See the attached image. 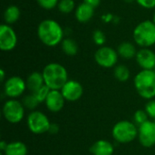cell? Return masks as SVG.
I'll return each mask as SVG.
<instances>
[{
    "label": "cell",
    "instance_id": "cell-16",
    "mask_svg": "<svg viewBox=\"0 0 155 155\" xmlns=\"http://www.w3.org/2000/svg\"><path fill=\"white\" fill-rule=\"evenodd\" d=\"M74 15L79 23H87L93 18L94 15V8L83 2L76 7Z\"/></svg>",
    "mask_w": 155,
    "mask_h": 155
},
{
    "label": "cell",
    "instance_id": "cell-10",
    "mask_svg": "<svg viewBox=\"0 0 155 155\" xmlns=\"http://www.w3.org/2000/svg\"><path fill=\"white\" fill-rule=\"evenodd\" d=\"M17 45V35L15 30L7 24L0 25V49L9 52L15 49Z\"/></svg>",
    "mask_w": 155,
    "mask_h": 155
},
{
    "label": "cell",
    "instance_id": "cell-32",
    "mask_svg": "<svg viewBox=\"0 0 155 155\" xmlns=\"http://www.w3.org/2000/svg\"><path fill=\"white\" fill-rule=\"evenodd\" d=\"M59 132V125L56 124H51L48 133L50 134H56Z\"/></svg>",
    "mask_w": 155,
    "mask_h": 155
},
{
    "label": "cell",
    "instance_id": "cell-3",
    "mask_svg": "<svg viewBox=\"0 0 155 155\" xmlns=\"http://www.w3.org/2000/svg\"><path fill=\"white\" fill-rule=\"evenodd\" d=\"M137 94L143 99L152 100L155 97V71L142 70L134 79Z\"/></svg>",
    "mask_w": 155,
    "mask_h": 155
},
{
    "label": "cell",
    "instance_id": "cell-17",
    "mask_svg": "<svg viewBox=\"0 0 155 155\" xmlns=\"http://www.w3.org/2000/svg\"><path fill=\"white\" fill-rule=\"evenodd\" d=\"M25 83H26V88L31 93L36 92L38 89H40L42 86L45 85L43 74L39 72H33L27 76Z\"/></svg>",
    "mask_w": 155,
    "mask_h": 155
},
{
    "label": "cell",
    "instance_id": "cell-2",
    "mask_svg": "<svg viewBox=\"0 0 155 155\" xmlns=\"http://www.w3.org/2000/svg\"><path fill=\"white\" fill-rule=\"evenodd\" d=\"M45 84L51 90H61L68 81L66 68L58 63H50L43 69Z\"/></svg>",
    "mask_w": 155,
    "mask_h": 155
},
{
    "label": "cell",
    "instance_id": "cell-29",
    "mask_svg": "<svg viewBox=\"0 0 155 155\" xmlns=\"http://www.w3.org/2000/svg\"><path fill=\"white\" fill-rule=\"evenodd\" d=\"M145 112L147 113L149 118L155 120V100H148L147 104H145V108H144Z\"/></svg>",
    "mask_w": 155,
    "mask_h": 155
},
{
    "label": "cell",
    "instance_id": "cell-26",
    "mask_svg": "<svg viewBox=\"0 0 155 155\" xmlns=\"http://www.w3.org/2000/svg\"><path fill=\"white\" fill-rule=\"evenodd\" d=\"M50 91H51V89H50L48 86H46V85L45 84V85L42 86L40 89H38L36 92L32 93V94H35V96L36 97V99L38 100V102L41 104V103H45V100H46V98H47V96H48Z\"/></svg>",
    "mask_w": 155,
    "mask_h": 155
},
{
    "label": "cell",
    "instance_id": "cell-7",
    "mask_svg": "<svg viewBox=\"0 0 155 155\" xmlns=\"http://www.w3.org/2000/svg\"><path fill=\"white\" fill-rule=\"evenodd\" d=\"M2 114L4 118L10 124L20 123L25 116V106L22 102L16 99L7 100L2 109Z\"/></svg>",
    "mask_w": 155,
    "mask_h": 155
},
{
    "label": "cell",
    "instance_id": "cell-11",
    "mask_svg": "<svg viewBox=\"0 0 155 155\" xmlns=\"http://www.w3.org/2000/svg\"><path fill=\"white\" fill-rule=\"evenodd\" d=\"M138 139L140 143L145 148L155 145V123L148 120L138 127Z\"/></svg>",
    "mask_w": 155,
    "mask_h": 155
},
{
    "label": "cell",
    "instance_id": "cell-14",
    "mask_svg": "<svg viewBox=\"0 0 155 155\" xmlns=\"http://www.w3.org/2000/svg\"><path fill=\"white\" fill-rule=\"evenodd\" d=\"M65 99L60 90H51L45 104L46 108L52 113L60 112L64 106Z\"/></svg>",
    "mask_w": 155,
    "mask_h": 155
},
{
    "label": "cell",
    "instance_id": "cell-35",
    "mask_svg": "<svg viewBox=\"0 0 155 155\" xmlns=\"http://www.w3.org/2000/svg\"><path fill=\"white\" fill-rule=\"evenodd\" d=\"M5 71H4V69H1L0 70V80H1V82H5Z\"/></svg>",
    "mask_w": 155,
    "mask_h": 155
},
{
    "label": "cell",
    "instance_id": "cell-27",
    "mask_svg": "<svg viewBox=\"0 0 155 155\" xmlns=\"http://www.w3.org/2000/svg\"><path fill=\"white\" fill-rule=\"evenodd\" d=\"M93 39H94V42L97 45H100V46H104V45L106 41L105 35L101 30H95L93 33Z\"/></svg>",
    "mask_w": 155,
    "mask_h": 155
},
{
    "label": "cell",
    "instance_id": "cell-21",
    "mask_svg": "<svg viewBox=\"0 0 155 155\" xmlns=\"http://www.w3.org/2000/svg\"><path fill=\"white\" fill-rule=\"evenodd\" d=\"M61 47L63 52L69 55V56H74L78 53V45L75 42V40L72 38H65L62 41L61 43Z\"/></svg>",
    "mask_w": 155,
    "mask_h": 155
},
{
    "label": "cell",
    "instance_id": "cell-12",
    "mask_svg": "<svg viewBox=\"0 0 155 155\" xmlns=\"http://www.w3.org/2000/svg\"><path fill=\"white\" fill-rule=\"evenodd\" d=\"M60 91L65 101L68 102L78 101L84 94V88L82 84L75 80H68Z\"/></svg>",
    "mask_w": 155,
    "mask_h": 155
},
{
    "label": "cell",
    "instance_id": "cell-33",
    "mask_svg": "<svg viewBox=\"0 0 155 155\" xmlns=\"http://www.w3.org/2000/svg\"><path fill=\"white\" fill-rule=\"evenodd\" d=\"M7 144H8V143H7L5 141H2V142L0 143V151H1V153H3V152L5 150Z\"/></svg>",
    "mask_w": 155,
    "mask_h": 155
},
{
    "label": "cell",
    "instance_id": "cell-18",
    "mask_svg": "<svg viewBox=\"0 0 155 155\" xmlns=\"http://www.w3.org/2000/svg\"><path fill=\"white\" fill-rule=\"evenodd\" d=\"M27 153L28 149L26 145L20 141L8 143L5 150L2 153L3 155H27Z\"/></svg>",
    "mask_w": 155,
    "mask_h": 155
},
{
    "label": "cell",
    "instance_id": "cell-5",
    "mask_svg": "<svg viewBox=\"0 0 155 155\" xmlns=\"http://www.w3.org/2000/svg\"><path fill=\"white\" fill-rule=\"evenodd\" d=\"M112 135L114 141L119 143H129L138 138V127L133 122L120 121L114 125Z\"/></svg>",
    "mask_w": 155,
    "mask_h": 155
},
{
    "label": "cell",
    "instance_id": "cell-39",
    "mask_svg": "<svg viewBox=\"0 0 155 155\" xmlns=\"http://www.w3.org/2000/svg\"><path fill=\"white\" fill-rule=\"evenodd\" d=\"M154 71H155V70H154Z\"/></svg>",
    "mask_w": 155,
    "mask_h": 155
},
{
    "label": "cell",
    "instance_id": "cell-15",
    "mask_svg": "<svg viewBox=\"0 0 155 155\" xmlns=\"http://www.w3.org/2000/svg\"><path fill=\"white\" fill-rule=\"evenodd\" d=\"M90 152L93 155H113L114 147L107 140H98L90 147Z\"/></svg>",
    "mask_w": 155,
    "mask_h": 155
},
{
    "label": "cell",
    "instance_id": "cell-30",
    "mask_svg": "<svg viewBox=\"0 0 155 155\" xmlns=\"http://www.w3.org/2000/svg\"><path fill=\"white\" fill-rule=\"evenodd\" d=\"M139 5L146 9H153L155 7V0H136Z\"/></svg>",
    "mask_w": 155,
    "mask_h": 155
},
{
    "label": "cell",
    "instance_id": "cell-23",
    "mask_svg": "<svg viewBox=\"0 0 155 155\" xmlns=\"http://www.w3.org/2000/svg\"><path fill=\"white\" fill-rule=\"evenodd\" d=\"M22 104L25 106V108H26L28 110H31V111H35V108L39 105L40 103L38 102V100L36 99L35 94L31 93L30 94H27V95L24 96V98L22 100Z\"/></svg>",
    "mask_w": 155,
    "mask_h": 155
},
{
    "label": "cell",
    "instance_id": "cell-22",
    "mask_svg": "<svg viewBox=\"0 0 155 155\" xmlns=\"http://www.w3.org/2000/svg\"><path fill=\"white\" fill-rule=\"evenodd\" d=\"M114 77L119 82L124 83V82H127L130 79L131 72H130L129 68L126 65H124V64H119V65H116L114 67Z\"/></svg>",
    "mask_w": 155,
    "mask_h": 155
},
{
    "label": "cell",
    "instance_id": "cell-36",
    "mask_svg": "<svg viewBox=\"0 0 155 155\" xmlns=\"http://www.w3.org/2000/svg\"><path fill=\"white\" fill-rule=\"evenodd\" d=\"M124 1H125V2H127V3H132V2L136 1V0H124Z\"/></svg>",
    "mask_w": 155,
    "mask_h": 155
},
{
    "label": "cell",
    "instance_id": "cell-4",
    "mask_svg": "<svg viewBox=\"0 0 155 155\" xmlns=\"http://www.w3.org/2000/svg\"><path fill=\"white\" fill-rule=\"evenodd\" d=\"M134 40L142 48H148L155 45V24L145 20L138 24L134 30Z\"/></svg>",
    "mask_w": 155,
    "mask_h": 155
},
{
    "label": "cell",
    "instance_id": "cell-24",
    "mask_svg": "<svg viewBox=\"0 0 155 155\" xmlns=\"http://www.w3.org/2000/svg\"><path fill=\"white\" fill-rule=\"evenodd\" d=\"M74 0H60L58 3V9L63 14H70L74 9Z\"/></svg>",
    "mask_w": 155,
    "mask_h": 155
},
{
    "label": "cell",
    "instance_id": "cell-6",
    "mask_svg": "<svg viewBox=\"0 0 155 155\" xmlns=\"http://www.w3.org/2000/svg\"><path fill=\"white\" fill-rule=\"evenodd\" d=\"M26 124L29 131L35 134H43L45 133H48L50 123L48 117L40 111H32L26 119Z\"/></svg>",
    "mask_w": 155,
    "mask_h": 155
},
{
    "label": "cell",
    "instance_id": "cell-38",
    "mask_svg": "<svg viewBox=\"0 0 155 155\" xmlns=\"http://www.w3.org/2000/svg\"><path fill=\"white\" fill-rule=\"evenodd\" d=\"M153 121H154V123H155V120H153Z\"/></svg>",
    "mask_w": 155,
    "mask_h": 155
},
{
    "label": "cell",
    "instance_id": "cell-13",
    "mask_svg": "<svg viewBox=\"0 0 155 155\" xmlns=\"http://www.w3.org/2000/svg\"><path fill=\"white\" fill-rule=\"evenodd\" d=\"M136 62L142 70H155V53L149 48H142L138 50Z\"/></svg>",
    "mask_w": 155,
    "mask_h": 155
},
{
    "label": "cell",
    "instance_id": "cell-19",
    "mask_svg": "<svg viewBox=\"0 0 155 155\" xmlns=\"http://www.w3.org/2000/svg\"><path fill=\"white\" fill-rule=\"evenodd\" d=\"M136 47L131 42H123L119 45L117 48L118 54L124 59H132L136 56L137 54Z\"/></svg>",
    "mask_w": 155,
    "mask_h": 155
},
{
    "label": "cell",
    "instance_id": "cell-8",
    "mask_svg": "<svg viewBox=\"0 0 155 155\" xmlns=\"http://www.w3.org/2000/svg\"><path fill=\"white\" fill-rule=\"evenodd\" d=\"M118 53L110 46H101L94 54V60L98 65L104 68L114 67L118 62Z\"/></svg>",
    "mask_w": 155,
    "mask_h": 155
},
{
    "label": "cell",
    "instance_id": "cell-9",
    "mask_svg": "<svg viewBox=\"0 0 155 155\" xmlns=\"http://www.w3.org/2000/svg\"><path fill=\"white\" fill-rule=\"evenodd\" d=\"M26 83L20 76H11L5 81L4 93L5 96L10 99H16L25 93L26 90Z\"/></svg>",
    "mask_w": 155,
    "mask_h": 155
},
{
    "label": "cell",
    "instance_id": "cell-31",
    "mask_svg": "<svg viewBox=\"0 0 155 155\" xmlns=\"http://www.w3.org/2000/svg\"><path fill=\"white\" fill-rule=\"evenodd\" d=\"M84 3H85V4L91 5V6L94 7V8H96L97 6L100 5L101 0H84Z\"/></svg>",
    "mask_w": 155,
    "mask_h": 155
},
{
    "label": "cell",
    "instance_id": "cell-28",
    "mask_svg": "<svg viewBox=\"0 0 155 155\" xmlns=\"http://www.w3.org/2000/svg\"><path fill=\"white\" fill-rule=\"evenodd\" d=\"M60 0H36V2L38 3V5L46 10H51L55 8L58 5Z\"/></svg>",
    "mask_w": 155,
    "mask_h": 155
},
{
    "label": "cell",
    "instance_id": "cell-1",
    "mask_svg": "<svg viewBox=\"0 0 155 155\" xmlns=\"http://www.w3.org/2000/svg\"><path fill=\"white\" fill-rule=\"evenodd\" d=\"M64 29L54 19L43 20L37 27L39 40L46 46L54 47L64 40Z\"/></svg>",
    "mask_w": 155,
    "mask_h": 155
},
{
    "label": "cell",
    "instance_id": "cell-25",
    "mask_svg": "<svg viewBox=\"0 0 155 155\" xmlns=\"http://www.w3.org/2000/svg\"><path fill=\"white\" fill-rule=\"evenodd\" d=\"M149 120V116L145 110H137L134 114V123L136 124L137 127L144 124Z\"/></svg>",
    "mask_w": 155,
    "mask_h": 155
},
{
    "label": "cell",
    "instance_id": "cell-34",
    "mask_svg": "<svg viewBox=\"0 0 155 155\" xmlns=\"http://www.w3.org/2000/svg\"><path fill=\"white\" fill-rule=\"evenodd\" d=\"M113 18V15H111V14H106V15H104V16H103V19L105 21V22H109V21H111V19Z\"/></svg>",
    "mask_w": 155,
    "mask_h": 155
},
{
    "label": "cell",
    "instance_id": "cell-20",
    "mask_svg": "<svg viewBox=\"0 0 155 155\" xmlns=\"http://www.w3.org/2000/svg\"><path fill=\"white\" fill-rule=\"evenodd\" d=\"M19 17H20V9L15 5H11L7 6L4 12V20L7 25L15 24V22H17Z\"/></svg>",
    "mask_w": 155,
    "mask_h": 155
},
{
    "label": "cell",
    "instance_id": "cell-37",
    "mask_svg": "<svg viewBox=\"0 0 155 155\" xmlns=\"http://www.w3.org/2000/svg\"><path fill=\"white\" fill-rule=\"evenodd\" d=\"M153 22L155 24V12L154 14H153Z\"/></svg>",
    "mask_w": 155,
    "mask_h": 155
}]
</instances>
